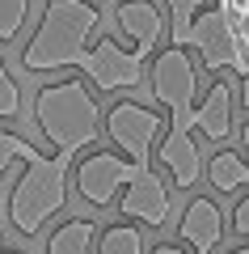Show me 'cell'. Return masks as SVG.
I'll use <instances>...</instances> for the list:
<instances>
[{
    "label": "cell",
    "instance_id": "obj_1",
    "mask_svg": "<svg viewBox=\"0 0 249 254\" xmlns=\"http://www.w3.org/2000/svg\"><path fill=\"white\" fill-rule=\"evenodd\" d=\"M152 98L169 110V136L160 140V165L169 170L173 187L190 190L203 174L195 148V115H199V68L186 55V47H165V51L152 60Z\"/></svg>",
    "mask_w": 249,
    "mask_h": 254
},
{
    "label": "cell",
    "instance_id": "obj_2",
    "mask_svg": "<svg viewBox=\"0 0 249 254\" xmlns=\"http://www.w3.org/2000/svg\"><path fill=\"white\" fill-rule=\"evenodd\" d=\"M98 21L101 17L93 0H51L34 38L21 51V68L26 72H55V68L89 72V64H93L89 38L98 34Z\"/></svg>",
    "mask_w": 249,
    "mask_h": 254
},
{
    "label": "cell",
    "instance_id": "obj_3",
    "mask_svg": "<svg viewBox=\"0 0 249 254\" xmlns=\"http://www.w3.org/2000/svg\"><path fill=\"white\" fill-rule=\"evenodd\" d=\"M98 98L85 81H55L43 85L34 98V123L51 140L55 157H80L85 148L98 144Z\"/></svg>",
    "mask_w": 249,
    "mask_h": 254
},
{
    "label": "cell",
    "instance_id": "obj_4",
    "mask_svg": "<svg viewBox=\"0 0 249 254\" xmlns=\"http://www.w3.org/2000/svg\"><path fill=\"white\" fill-rule=\"evenodd\" d=\"M68 157H43L38 165H26V174L17 178L9 195V220L17 233L34 237L55 212L68 203Z\"/></svg>",
    "mask_w": 249,
    "mask_h": 254
},
{
    "label": "cell",
    "instance_id": "obj_5",
    "mask_svg": "<svg viewBox=\"0 0 249 254\" xmlns=\"http://www.w3.org/2000/svg\"><path fill=\"white\" fill-rule=\"evenodd\" d=\"M144 174H148V165H135L131 157L89 153V157H80V165H76V190H80L85 203L106 208V203L123 199V190L131 187V182H140Z\"/></svg>",
    "mask_w": 249,
    "mask_h": 254
},
{
    "label": "cell",
    "instance_id": "obj_6",
    "mask_svg": "<svg viewBox=\"0 0 249 254\" xmlns=\"http://www.w3.org/2000/svg\"><path fill=\"white\" fill-rule=\"evenodd\" d=\"M106 136L131 157L135 165H148L156 157V140H160V115L148 106H135V102H118L106 115Z\"/></svg>",
    "mask_w": 249,
    "mask_h": 254
},
{
    "label": "cell",
    "instance_id": "obj_7",
    "mask_svg": "<svg viewBox=\"0 0 249 254\" xmlns=\"http://www.w3.org/2000/svg\"><path fill=\"white\" fill-rule=\"evenodd\" d=\"M190 47L203 55V68H211V72H220V68H237L241 72V38L220 9H207L195 17Z\"/></svg>",
    "mask_w": 249,
    "mask_h": 254
},
{
    "label": "cell",
    "instance_id": "obj_8",
    "mask_svg": "<svg viewBox=\"0 0 249 254\" xmlns=\"http://www.w3.org/2000/svg\"><path fill=\"white\" fill-rule=\"evenodd\" d=\"M89 76L101 93H118V89H135L144 81V55L140 51H123L114 38H98L93 43V64Z\"/></svg>",
    "mask_w": 249,
    "mask_h": 254
},
{
    "label": "cell",
    "instance_id": "obj_9",
    "mask_svg": "<svg viewBox=\"0 0 249 254\" xmlns=\"http://www.w3.org/2000/svg\"><path fill=\"white\" fill-rule=\"evenodd\" d=\"M114 21H118V30L135 43V51H140L144 60H148V55L160 47V38H165V17H160V9L152 4V0H123V4L114 9Z\"/></svg>",
    "mask_w": 249,
    "mask_h": 254
},
{
    "label": "cell",
    "instance_id": "obj_10",
    "mask_svg": "<svg viewBox=\"0 0 249 254\" xmlns=\"http://www.w3.org/2000/svg\"><path fill=\"white\" fill-rule=\"evenodd\" d=\"M118 208H123V216L131 220H144V225L160 229L165 220H169V187L156 178V174H144L140 182H131V187L123 190V199H118Z\"/></svg>",
    "mask_w": 249,
    "mask_h": 254
},
{
    "label": "cell",
    "instance_id": "obj_11",
    "mask_svg": "<svg viewBox=\"0 0 249 254\" xmlns=\"http://www.w3.org/2000/svg\"><path fill=\"white\" fill-rule=\"evenodd\" d=\"M178 233H182V242L195 246V254H211L215 242L224 237V212L215 208L211 199H199L195 195V199L186 203V212H182Z\"/></svg>",
    "mask_w": 249,
    "mask_h": 254
},
{
    "label": "cell",
    "instance_id": "obj_12",
    "mask_svg": "<svg viewBox=\"0 0 249 254\" xmlns=\"http://www.w3.org/2000/svg\"><path fill=\"white\" fill-rule=\"evenodd\" d=\"M195 127L207 140H228L232 136V89L224 81H215L211 89H207V98L199 102Z\"/></svg>",
    "mask_w": 249,
    "mask_h": 254
},
{
    "label": "cell",
    "instance_id": "obj_13",
    "mask_svg": "<svg viewBox=\"0 0 249 254\" xmlns=\"http://www.w3.org/2000/svg\"><path fill=\"white\" fill-rule=\"evenodd\" d=\"M93 233H98L93 220H68L51 233L47 254H93Z\"/></svg>",
    "mask_w": 249,
    "mask_h": 254
},
{
    "label": "cell",
    "instance_id": "obj_14",
    "mask_svg": "<svg viewBox=\"0 0 249 254\" xmlns=\"http://www.w3.org/2000/svg\"><path fill=\"white\" fill-rule=\"evenodd\" d=\"M207 178H211L215 190H224V195H228V190H237V187H245V182H249V161H241L232 148H224V153L211 157Z\"/></svg>",
    "mask_w": 249,
    "mask_h": 254
},
{
    "label": "cell",
    "instance_id": "obj_15",
    "mask_svg": "<svg viewBox=\"0 0 249 254\" xmlns=\"http://www.w3.org/2000/svg\"><path fill=\"white\" fill-rule=\"evenodd\" d=\"M169 4V34H173V47H190V30H195V17L207 13V0H165Z\"/></svg>",
    "mask_w": 249,
    "mask_h": 254
},
{
    "label": "cell",
    "instance_id": "obj_16",
    "mask_svg": "<svg viewBox=\"0 0 249 254\" xmlns=\"http://www.w3.org/2000/svg\"><path fill=\"white\" fill-rule=\"evenodd\" d=\"M98 254H144V233L135 225H114L101 233Z\"/></svg>",
    "mask_w": 249,
    "mask_h": 254
},
{
    "label": "cell",
    "instance_id": "obj_17",
    "mask_svg": "<svg viewBox=\"0 0 249 254\" xmlns=\"http://www.w3.org/2000/svg\"><path fill=\"white\" fill-rule=\"evenodd\" d=\"M13 161H26V165H38L43 161V153H38L30 140L13 136V131H0V178H4V170H9Z\"/></svg>",
    "mask_w": 249,
    "mask_h": 254
},
{
    "label": "cell",
    "instance_id": "obj_18",
    "mask_svg": "<svg viewBox=\"0 0 249 254\" xmlns=\"http://www.w3.org/2000/svg\"><path fill=\"white\" fill-rule=\"evenodd\" d=\"M26 13H30V0H0V43H9V38L21 34Z\"/></svg>",
    "mask_w": 249,
    "mask_h": 254
},
{
    "label": "cell",
    "instance_id": "obj_19",
    "mask_svg": "<svg viewBox=\"0 0 249 254\" xmlns=\"http://www.w3.org/2000/svg\"><path fill=\"white\" fill-rule=\"evenodd\" d=\"M13 115H21V93H17V85H13L4 60H0V119H13Z\"/></svg>",
    "mask_w": 249,
    "mask_h": 254
},
{
    "label": "cell",
    "instance_id": "obj_20",
    "mask_svg": "<svg viewBox=\"0 0 249 254\" xmlns=\"http://www.w3.org/2000/svg\"><path fill=\"white\" fill-rule=\"evenodd\" d=\"M232 229L249 237V190H245V199H241L237 208H232Z\"/></svg>",
    "mask_w": 249,
    "mask_h": 254
},
{
    "label": "cell",
    "instance_id": "obj_21",
    "mask_svg": "<svg viewBox=\"0 0 249 254\" xmlns=\"http://www.w3.org/2000/svg\"><path fill=\"white\" fill-rule=\"evenodd\" d=\"M152 254H186V250H178V246H156Z\"/></svg>",
    "mask_w": 249,
    "mask_h": 254
},
{
    "label": "cell",
    "instance_id": "obj_22",
    "mask_svg": "<svg viewBox=\"0 0 249 254\" xmlns=\"http://www.w3.org/2000/svg\"><path fill=\"white\" fill-rule=\"evenodd\" d=\"M241 140H245V153H249V123H245V131H241Z\"/></svg>",
    "mask_w": 249,
    "mask_h": 254
},
{
    "label": "cell",
    "instance_id": "obj_23",
    "mask_svg": "<svg viewBox=\"0 0 249 254\" xmlns=\"http://www.w3.org/2000/svg\"><path fill=\"white\" fill-rule=\"evenodd\" d=\"M228 254H249V246H241V250H228Z\"/></svg>",
    "mask_w": 249,
    "mask_h": 254
},
{
    "label": "cell",
    "instance_id": "obj_24",
    "mask_svg": "<svg viewBox=\"0 0 249 254\" xmlns=\"http://www.w3.org/2000/svg\"><path fill=\"white\" fill-rule=\"evenodd\" d=\"M0 254H17V250H0Z\"/></svg>",
    "mask_w": 249,
    "mask_h": 254
},
{
    "label": "cell",
    "instance_id": "obj_25",
    "mask_svg": "<svg viewBox=\"0 0 249 254\" xmlns=\"http://www.w3.org/2000/svg\"><path fill=\"white\" fill-rule=\"evenodd\" d=\"M0 237H4V233H0Z\"/></svg>",
    "mask_w": 249,
    "mask_h": 254
}]
</instances>
